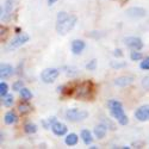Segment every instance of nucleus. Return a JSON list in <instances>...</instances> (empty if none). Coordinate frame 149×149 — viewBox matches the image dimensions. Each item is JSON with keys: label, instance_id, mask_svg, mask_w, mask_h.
I'll return each instance as SVG.
<instances>
[{"label": "nucleus", "instance_id": "1", "mask_svg": "<svg viewBox=\"0 0 149 149\" xmlns=\"http://www.w3.org/2000/svg\"><path fill=\"white\" fill-rule=\"evenodd\" d=\"M77 24V17L67 12H58L56 19V31L60 35H67Z\"/></svg>", "mask_w": 149, "mask_h": 149}, {"label": "nucleus", "instance_id": "2", "mask_svg": "<svg viewBox=\"0 0 149 149\" xmlns=\"http://www.w3.org/2000/svg\"><path fill=\"white\" fill-rule=\"evenodd\" d=\"M107 107L110 110V113L115 119H117V122L120 124V125H127L129 123L128 116L124 113V109L120 102L116 100V99H111V100L107 102Z\"/></svg>", "mask_w": 149, "mask_h": 149}, {"label": "nucleus", "instance_id": "3", "mask_svg": "<svg viewBox=\"0 0 149 149\" xmlns=\"http://www.w3.org/2000/svg\"><path fill=\"white\" fill-rule=\"evenodd\" d=\"M66 119L73 123H78L82 122L88 117V112L86 110H79V109H68L66 111Z\"/></svg>", "mask_w": 149, "mask_h": 149}, {"label": "nucleus", "instance_id": "4", "mask_svg": "<svg viewBox=\"0 0 149 149\" xmlns=\"http://www.w3.org/2000/svg\"><path fill=\"white\" fill-rule=\"evenodd\" d=\"M29 35L28 33H25V32H22V33H19L18 36H16L13 40H12L7 45H6V48H5V50L6 52H11V50H15V49H17V48H19V47H22L23 44H25L28 41H29Z\"/></svg>", "mask_w": 149, "mask_h": 149}, {"label": "nucleus", "instance_id": "5", "mask_svg": "<svg viewBox=\"0 0 149 149\" xmlns=\"http://www.w3.org/2000/svg\"><path fill=\"white\" fill-rule=\"evenodd\" d=\"M93 91L92 88V84L91 82H84L81 84L79 87L75 88V98H80V99H87V98H91L92 94L91 92Z\"/></svg>", "mask_w": 149, "mask_h": 149}, {"label": "nucleus", "instance_id": "6", "mask_svg": "<svg viewBox=\"0 0 149 149\" xmlns=\"http://www.w3.org/2000/svg\"><path fill=\"white\" fill-rule=\"evenodd\" d=\"M60 75V70L56 68H47L41 73V79L44 84H53Z\"/></svg>", "mask_w": 149, "mask_h": 149}, {"label": "nucleus", "instance_id": "7", "mask_svg": "<svg viewBox=\"0 0 149 149\" xmlns=\"http://www.w3.org/2000/svg\"><path fill=\"white\" fill-rule=\"evenodd\" d=\"M124 43L128 48H130L131 50H141L143 48V42L141 38L139 37H127V38H124Z\"/></svg>", "mask_w": 149, "mask_h": 149}, {"label": "nucleus", "instance_id": "8", "mask_svg": "<svg viewBox=\"0 0 149 149\" xmlns=\"http://www.w3.org/2000/svg\"><path fill=\"white\" fill-rule=\"evenodd\" d=\"M13 6H15V0H6L4 8L1 7V20L4 22L10 20L12 11H13Z\"/></svg>", "mask_w": 149, "mask_h": 149}, {"label": "nucleus", "instance_id": "9", "mask_svg": "<svg viewBox=\"0 0 149 149\" xmlns=\"http://www.w3.org/2000/svg\"><path fill=\"white\" fill-rule=\"evenodd\" d=\"M135 118L140 122L149 120V105H143L135 111Z\"/></svg>", "mask_w": 149, "mask_h": 149}, {"label": "nucleus", "instance_id": "10", "mask_svg": "<svg viewBox=\"0 0 149 149\" xmlns=\"http://www.w3.org/2000/svg\"><path fill=\"white\" fill-rule=\"evenodd\" d=\"M52 131L56 135V136H63L67 134L68 131V128L63 123H61V122H55L53 125H52Z\"/></svg>", "mask_w": 149, "mask_h": 149}, {"label": "nucleus", "instance_id": "11", "mask_svg": "<svg viewBox=\"0 0 149 149\" xmlns=\"http://www.w3.org/2000/svg\"><path fill=\"white\" fill-rule=\"evenodd\" d=\"M127 15L132 18H142V17H146L147 12L142 7H130L127 10Z\"/></svg>", "mask_w": 149, "mask_h": 149}, {"label": "nucleus", "instance_id": "12", "mask_svg": "<svg viewBox=\"0 0 149 149\" xmlns=\"http://www.w3.org/2000/svg\"><path fill=\"white\" fill-rule=\"evenodd\" d=\"M85 47H86V44H85L84 41H81V40H74L72 42V53L74 55H79V54L82 53Z\"/></svg>", "mask_w": 149, "mask_h": 149}, {"label": "nucleus", "instance_id": "13", "mask_svg": "<svg viewBox=\"0 0 149 149\" xmlns=\"http://www.w3.org/2000/svg\"><path fill=\"white\" fill-rule=\"evenodd\" d=\"M13 68H12V66L7 65V63H1V66H0V77H1V79H7L10 78L11 75H13Z\"/></svg>", "mask_w": 149, "mask_h": 149}, {"label": "nucleus", "instance_id": "14", "mask_svg": "<svg viewBox=\"0 0 149 149\" xmlns=\"http://www.w3.org/2000/svg\"><path fill=\"white\" fill-rule=\"evenodd\" d=\"M134 82V78L129 77V75H124V77H119L115 80V85L119 86V87H127V86H130Z\"/></svg>", "mask_w": 149, "mask_h": 149}, {"label": "nucleus", "instance_id": "15", "mask_svg": "<svg viewBox=\"0 0 149 149\" xmlns=\"http://www.w3.org/2000/svg\"><path fill=\"white\" fill-rule=\"evenodd\" d=\"M106 130H107V128H106V125L105 124H99V125H97L95 128H94V136L97 139H99V140H102V139H104L105 137V135H106Z\"/></svg>", "mask_w": 149, "mask_h": 149}, {"label": "nucleus", "instance_id": "16", "mask_svg": "<svg viewBox=\"0 0 149 149\" xmlns=\"http://www.w3.org/2000/svg\"><path fill=\"white\" fill-rule=\"evenodd\" d=\"M4 120H5L6 124H8V125H12V124H15L18 120V117H17L15 111H8V112L5 113Z\"/></svg>", "mask_w": 149, "mask_h": 149}, {"label": "nucleus", "instance_id": "17", "mask_svg": "<svg viewBox=\"0 0 149 149\" xmlns=\"http://www.w3.org/2000/svg\"><path fill=\"white\" fill-rule=\"evenodd\" d=\"M80 137L82 139V141H84V143L86 144V146H90L91 143H92V141H93V137H92V134L87 130V129H84L82 131H81V134H80Z\"/></svg>", "mask_w": 149, "mask_h": 149}, {"label": "nucleus", "instance_id": "18", "mask_svg": "<svg viewBox=\"0 0 149 149\" xmlns=\"http://www.w3.org/2000/svg\"><path fill=\"white\" fill-rule=\"evenodd\" d=\"M65 142L67 146H77L79 142V137H78L77 134H68Z\"/></svg>", "mask_w": 149, "mask_h": 149}, {"label": "nucleus", "instance_id": "19", "mask_svg": "<svg viewBox=\"0 0 149 149\" xmlns=\"http://www.w3.org/2000/svg\"><path fill=\"white\" fill-rule=\"evenodd\" d=\"M13 102H15V98H13V95H12V94H6V95L1 97V103H3V105L6 106V107L12 106Z\"/></svg>", "mask_w": 149, "mask_h": 149}, {"label": "nucleus", "instance_id": "20", "mask_svg": "<svg viewBox=\"0 0 149 149\" xmlns=\"http://www.w3.org/2000/svg\"><path fill=\"white\" fill-rule=\"evenodd\" d=\"M19 94H20V97H22L23 100H25V102L30 100V99L32 98V93H31L28 88H25V87H23V88L19 91Z\"/></svg>", "mask_w": 149, "mask_h": 149}, {"label": "nucleus", "instance_id": "21", "mask_svg": "<svg viewBox=\"0 0 149 149\" xmlns=\"http://www.w3.org/2000/svg\"><path fill=\"white\" fill-rule=\"evenodd\" d=\"M24 130H25L26 134H35L37 131V125L33 123H26L24 125Z\"/></svg>", "mask_w": 149, "mask_h": 149}, {"label": "nucleus", "instance_id": "22", "mask_svg": "<svg viewBox=\"0 0 149 149\" xmlns=\"http://www.w3.org/2000/svg\"><path fill=\"white\" fill-rule=\"evenodd\" d=\"M18 111L22 113V115H26L31 111V106L29 104H20L18 106Z\"/></svg>", "mask_w": 149, "mask_h": 149}, {"label": "nucleus", "instance_id": "23", "mask_svg": "<svg viewBox=\"0 0 149 149\" xmlns=\"http://www.w3.org/2000/svg\"><path fill=\"white\" fill-rule=\"evenodd\" d=\"M110 66L112 68H115V69H119V68H124L127 66V63L125 62H119V61H111Z\"/></svg>", "mask_w": 149, "mask_h": 149}, {"label": "nucleus", "instance_id": "24", "mask_svg": "<svg viewBox=\"0 0 149 149\" xmlns=\"http://www.w3.org/2000/svg\"><path fill=\"white\" fill-rule=\"evenodd\" d=\"M130 58H131V61H140L142 58V54L139 50H132L130 53Z\"/></svg>", "mask_w": 149, "mask_h": 149}, {"label": "nucleus", "instance_id": "25", "mask_svg": "<svg viewBox=\"0 0 149 149\" xmlns=\"http://www.w3.org/2000/svg\"><path fill=\"white\" fill-rule=\"evenodd\" d=\"M7 91H8V86H7V84L1 81V82H0V95H1V97L6 95V94H7Z\"/></svg>", "mask_w": 149, "mask_h": 149}, {"label": "nucleus", "instance_id": "26", "mask_svg": "<svg viewBox=\"0 0 149 149\" xmlns=\"http://www.w3.org/2000/svg\"><path fill=\"white\" fill-rule=\"evenodd\" d=\"M23 87H24V82L22 80H18V81H16L13 85H12V88H13V91H16V92H19Z\"/></svg>", "mask_w": 149, "mask_h": 149}, {"label": "nucleus", "instance_id": "27", "mask_svg": "<svg viewBox=\"0 0 149 149\" xmlns=\"http://www.w3.org/2000/svg\"><path fill=\"white\" fill-rule=\"evenodd\" d=\"M95 68H97V60L95 58L91 60L86 65V69H88V70H95Z\"/></svg>", "mask_w": 149, "mask_h": 149}, {"label": "nucleus", "instance_id": "28", "mask_svg": "<svg viewBox=\"0 0 149 149\" xmlns=\"http://www.w3.org/2000/svg\"><path fill=\"white\" fill-rule=\"evenodd\" d=\"M140 67H141V69H143V70H149V56L146 57V58L141 62Z\"/></svg>", "mask_w": 149, "mask_h": 149}, {"label": "nucleus", "instance_id": "29", "mask_svg": "<svg viewBox=\"0 0 149 149\" xmlns=\"http://www.w3.org/2000/svg\"><path fill=\"white\" fill-rule=\"evenodd\" d=\"M103 124H105L106 128H109L110 130H116V129H117L115 124L111 123V120H109V119H103Z\"/></svg>", "mask_w": 149, "mask_h": 149}, {"label": "nucleus", "instance_id": "30", "mask_svg": "<svg viewBox=\"0 0 149 149\" xmlns=\"http://www.w3.org/2000/svg\"><path fill=\"white\" fill-rule=\"evenodd\" d=\"M142 86H143L146 90H149V77H146L142 80Z\"/></svg>", "mask_w": 149, "mask_h": 149}, {"label": "nucleus", "instance_id": "31", "mask_svg": "<svg viewBox=\"0 0 149 149\" xmlns=\"http://www.w3.org/2000/svg\"><path fill=\"white\" fill-rule=\"evenodd\" d=\"M113 55H115L116 57H122V56H123V53H122L120 49H116V50L113 52Z\"/></svg>", "mask_w": 149, "mask_h": 149}, {"label": "nucleus", "instance_id": "32", "mask_svg": "<svg viewBox=\"0 0 149 149\" xmlns=\"http://www.w3.org/2000/svg\"><path fill=\"white\" fill-rule=\"evenodd\" d=\"M56 1H57V0H48V5H49V6H52V5H54Z\"/></svg>", "mask_w": 149, "mask_h": 149}]
</instances>
